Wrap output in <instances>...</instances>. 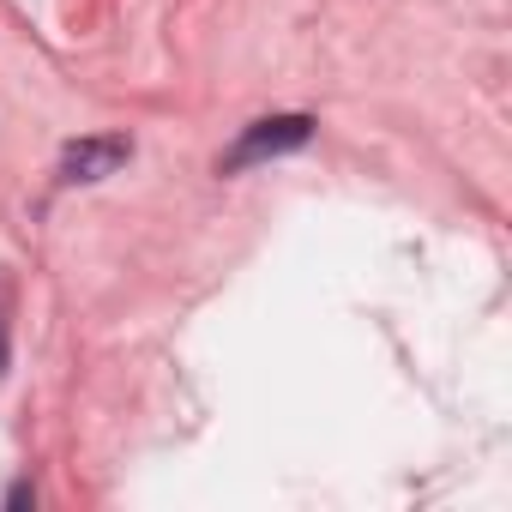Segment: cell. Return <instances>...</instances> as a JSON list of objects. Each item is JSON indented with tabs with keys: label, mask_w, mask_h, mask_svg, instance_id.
<instances>
[{
	"label": "cell",
	"mask_w": 512,
	"mask_h": 512,
	"mask_svg": "<svg viewBox=\"0 0 512 512\" xmlns=\"http://www.w3.org/2000/svg\"><path fill=\"white\" fill-rule=\"evenodd\" d=\"M314 139V121L308 115H266V121H253L241 127V139L217 157V175H241L253 163H272V157H290Z\"/></svg>",
	"instance_id": "1"
},
{
	"label": "cell",
	"mask_w": 512,
	"mask_h": 512,
	"mask_svg": "<svg viewBox=\"0 0 512 512\" xmlns=\"http://www.w3.org/2000/svg\"><path fill=\"white\" fill-rule=\"evenodd\" d=\"M133 157V139L127 133H85L61 151V181L67 187H91V181H109L121 163Z\"/></svg>",
	"instance_id": "2"
},
{
	"label": "cell",
	"mask_w": 512,
	"mask_h": 512,
	"mask_svg": "<svg viewBox=\"0 0 512 512\" xmlns=\"http://www.w3.org/2000/svg\"><path fill=\"white\" fill-rule=\"evenodd\" d=\"M0 374H7V326H0Z\"/></svg>",
	"instance_id": "3"
}]
</instances>
